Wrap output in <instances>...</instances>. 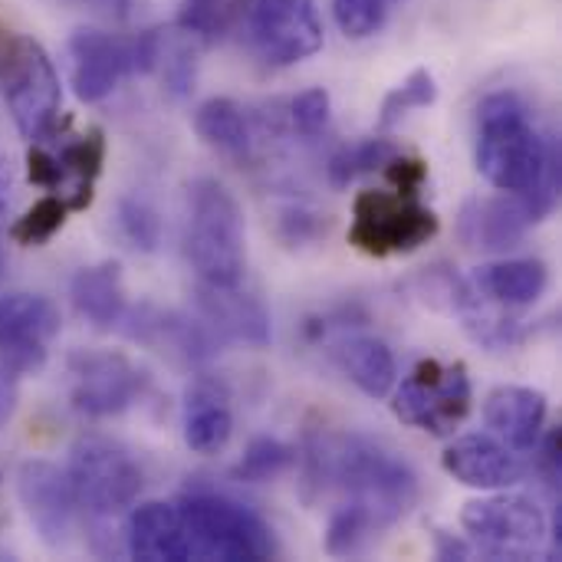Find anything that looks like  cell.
<instances>
[{
    "label": "cell",
    "mask_w": 562,
    "mask_h": 562,
    "mask_svg": "<svg viewBox=\"0 0 562 562\" xmlns=\"http://www.w3.org/2000/svg\"><path fill=\"white\" fill-rule=\"evenodd\" d=\"M155 69L165 72V82L175 95H188L194 89V49L188 43H171L161 33V49H158V63Z\"/></svg>",
    "instance_id": "36"
},
{
    "label": "cell",
    "mask_w": 562,
    "mask_h": 562,
    "mask_svg": "<svg viewBox=\"0 0 562 562\" xmlns=\"http://www.w3.org/2000/svg\"><path fill=\"white\" fill-rule=\"evenodd\" d=\"M20 40H23V36H16L13 30H7V26L0 23V79L10 72V66H13V59H16Z\"/></svg>",
    "instance_id": "41"
},
{
    "label": "cell",
    "mask_w": 562,
    "mask_h": 562,
    "mask_svg": "<svg viewBox=\"0 0 562 562\" xmlns=\"http://www.w3.org/2000/svg\"><path fill=\"white\" fill-rule=\"evenodd\" d=\"M435 557L438 560H471L474 547H471V540H461L454 533L435 530Z\"/></svg>",
    "instance_id": "40"
},
{
    "label": "cell",
    "mask_w": 562,
    "mask_h": 562,
    "mask_svg": "<svg viewBox=\"0 0 562 562\" xmlns=\"http://www.w3.org/2000/svg\"><path fill=\"white\" fill-rule=\"evenodd\" d=\"M530 227H533V217L517 194L474 198L464 204L461 221H458L461 240L471 250H484V254H507L520 247Z\"/></svg>",
    "instance_id": "16"
},
{
    "label": "cell",
    "mask_w": 562,
    "mask_h": 562,
    "mask_svg": "<svg viewBox=\"0 0 562 562\" xmlns=\"http://www.w3.org/2000/svg\"><path fill=\"white\" fill-rule=\"evenodd\" d=\"M0 82L16 132L30 142L49 138L59 125V105H63L59 72L49 53L36 40L23 36L10 72Z\"/></svg>",
    "instance_id": "9"
},
{
    "label": "cell",
    "mask_w": 562,
    "mask_h": 562,
    "mask_svg": "<svg viewBox=\"0 0 562 562\" xmlns=\"http://www.w3.org/2000/svg\"><path fill=\"white\" fill-rule=\"evenodd\" d=\"M550 283V270L537 257H514L481 267L471 277V290L477 300H491L507 310H527L533 306Z\"/></svg>",
    "instance_id": "21"
},
{
    "label": "cell",
    "mask_w": 562,
    "mask_h": 562,
    "mask_svg": "<svg viewBox=\"0 0 562 562\" xmlns=\"http://www.w3.org/2000/svg\"><path fill=\"white\" fill-rule=\"evenodd\" d=\"M441 468L474 491H510L527 477V464L494 435H464L445 448Z\"/></svg>",
    "instance_id": "15"
},
{
    "label": "cell",
    "mask_w": 562,
    "mask_h": 562,
    "mask_svg": "<svg viewBox=\"0 0 562 562\" xmlns=\"http://www.w3.org/2000/svg\"><path fill=\"white\" fill-rule=\"evenodd\" d=\"M66 477L72 484L76 504L95 517L112 520L125 514L142 494V468L119 441L105 435H86L72 445Z\"/></svg>",
    "instance_id": "5"
},
{
    "label": "cell",
    "mask_w": 562,
    "mask_h": 562,
    "mask_svg": "<svg viewBox=\"0 0 562 562\" xmlns=\"http://www.w3.org/2000/svg\"><path fill=\"white\" fill-rule=\"evenodd\" d=\"M16 497H20V507H23L26 520L33 524L36 537L49 550H59L69 543L79 504H76L66 471H59L56 464L40 461V458L23 461L16 468Z\"/></svg>",
    "instance_id": "14"
},
{
    "label": "cell",
    "mask_w": 562,
    "mask_h": 562,
    "mask_svg": "<svg viewBox=\"0 0 562 562\" xmlns=\"http://www.w3.org/2000/svg\"><path fill=\"white\" fill-rule=\"evenodd\" d=\"M56 161L63 168V178H72V188L63 194L69 211L72 214L86 211L92 204L95 178L102 175V165H105V135H102V128H89L76 142H66L63 151L56 155Z\"/></svg>",
    "instance_id": "25"
},
{
    "label": "cell",
    "mask_w": 562,
    "mask_h": 562,
    "mask_svg": "<svg viewBox=\"0 0 562 562\" xmlns=\"http://www.w3.org/2000/svg\"><path fill=\"white\" fill-rule=\"evenodd\" d=\"M244 0H181L178 30L194 40H221L240 16Z\"/></svg>",
    "instance_id": "31"
},
{
    "label": "cell",
    "mask_w": 562,
    "mask_h": 562,
    "mask_svg": "<svg viewBox=\"0 0 562 562\" xmlns=\"http://www.w3.org/2000/svg\"><path fill=\"white\" fill-rule=\"evenodd\" d=\"M0 484H3V471H0Z\"/></svg>",
    "instance_id": "44"
},
{
    "label": "cell",
    "mask_w": 562,
    "mask_h": 562,
    "mask_svg": "<svg viewBox=\"0 0 562 562\" xmlns=\"http://www.w3.org/2000/svg\"><path fill=\"white\" fill-rule=\"evenodd\" d=\"M26 178H30V184H36V188L56 191V188L63 184V168H59L56 155H49V151H43V148L33 145V148L26 151Z\"/></svg>",
    "instance_id": "38"
},
{
    "label": "cell",
    "mask_w": 562,
    "mask_h": 562,
    "mask_svg": "<svg viewBox=\"0 0 562 562\" xmlns=\"http://www.w3.org/2000/svg\"><path fill=\"white\" fill-rule=\"evenodd\" d=\"M188 260L207 286H240L247 270V227L237 198L214 178L191 184Z\"/></svg>",
    "instance_id": "3"
},
{
    "label": "cell",
    "mask_w": 562,
    "mask_h": 562,
    "mask_svg": "<svg viewBox=\"0 0 562 562\" xmlns=\"http://www.w3.org/2000/svg\"><path fill=\"white\" fill-rule=\"evenodd\" d=\"M306 484L342 494L379 530L395 527L418 504V474L385 441L369 435H323L306 448Z\"/></svg>",
    "instance_id": "2"
},
{
    "label": "cell",
    "mask_w": 562,
    "mask_h": 562,
    "mask_svg": "<svg viewBox=\"0 0 562 562\" xmlns=\"http://www.w3.org/2000/svg\"><path fill=\"white\" fill-rule=\"evenodd\" d=\"M69 300H72V310L89 326L119 329V323L128 310L122 267L115 260H102V263L76 270L69 280Z\"/></svg>",
    "instance_id": "22"
},
{
    "label": "cell",
    "mask_w": 562,
    "mask_h": 562,
    "mask_svg": "<svg viewBox=\"0 0 562 562\" xmlns=\"http://www.w3.org/2000/svg\"><path fill=\"white\" fill-rule=\"evenodd\" d=\"M69 214H72V211H69L66 198L46 194V198L33 201V204L13 221L10 240L20 244V247H43V244H49V240L63 231V224H66Z\"/></svg>",
    "instance_id": "30"
},
{
    "label": "cell",
    "mask_w": 562,
    "mask_h": 562,
    "mask_svg": "<svg viewBox=\"0 0 562 562\" xmlns=\"http://www.w3.org/2000/svg\"><path fill=\"white\" fill-rule=\"evenodd\" d=\"M296 461H300V451L293 445L263 435V438H254L244 448V454H240V461L234 468V477L244 481V484H267V481H277L286 471H293Z\"/></svg>",
    "instance_id": "26"
},
{
    "label": "cell",
    "mask_w": 562,
    "mask_h": 562,
    "mask_svg": "<svg viewBox=\"0 0 562 562\" xmlns=\"http://www.w3.org/2000/svg\"><path fill=\"white\" fill-rule=\"evenodd\" d=\"M194 132L198 138L214 148L217 155L224 158H250L254 155V119L247 115V109L227 95H214V99H204L198 109H194Z\"/></svg>",
    "instance_id": "23"
},
{
    "label": "cell",
    "mask_w": 562,
    "mask_h": 562,
    "mask_svg": "<svg viewBox=\"0 0 562 562\" xmlns=\"http://www.w3.org/2000/svg\"><path fill=\"white\" fill-rule=\"evenodd\" d=\"M125 553L142 562L188 560V533L178 504H138L125 520Z\"/></svg>",
    "instance_id": "20"
},
{
    "label": "cell",
    "mask_w": 562,
    "mask_h": 562,
    "mask_svg": "<svg viewBox=\"0 0 562 562\" xmlns=\"http://www.w3.org/2000/svg\"><path fill=\"white\" fill-rule=\"evenodd\" d=\"M333 359L346 379L369 398H385L395 389L398 366L392 349L375 336H342L333 349Z\"/></svg>",
    "instance_id": "24"
},
{
    "label": "cell",
    "mask_w": 562,
    "mask_h": 562,
    "mask_svg": "<svg viewBox=\"0 0 562 562\" xmlns=\"http://www.w3.org/2000/svg\"><path fill=\"white\" fill-rule=\"evenodd\" d=\"M319 231H326V221H319V214L313 211H286L283 221H280V234L286 244H303V240H313L319 237Z\"/></svg>",
    "instance_id": "39"
},
{
    "label": "cell",
    "mask_w": 562,
    "mask_h": 562,
    "mask_svg": "<svg viewBox=\"0 0 562 562\" xmlns=\"http://www.w3.org/2000/svg\"><path fill=\"white\" fill-rule=\"evenodd\" d=\"M471 402H474V389L464 362L445 366L438 359H425L395 389L392 412L398 422L418 431L448 438L471 415Z\"/></svg>",
    "instance_id": "7"
},
{
    "label": "cell",
    "mask_w": 562,
    "mask_h": 562,
    "mask_svg": "<svg viewBox=\"0 0 562 562\" xmlns=\"http://www.w3.org/2000/svg\"><path fill=\"white\" fill-rule=\"evenodd\" d=\"M441 221L418 194L402 191H359L352 207L349 244L369 257L412 254L438 234Z\"/></svg>",
    "instance_id": "6"
},
{
    "label": "cell",
    "mask_w": 562,
    "mask_h": 562,
    "mask_svg": "<svg viewBox=\"0 0 562 562\" xmlns=\"http://www.w3.org/2000/svg\"><path fill=\"white\" fill-rule=\"evenodd\" d=\"M477 171L504 194H517L533 224L560 201V145L547 138L517 92H491L477 105Z\"/></svg>",
    "instance_id": "1"
},
{
    "label": "cell",
    "mask_w": 562,
    "mask_h": 562,
    "mask_svg": "<svg viewBox=\"0 0 562 562\" xmlns=\"http://www.w3.org/2000/svg\"><path fill=\"white\" fill-rule=\"evenodd\" d=\"M115 224L125 244H132L142 254H155L161 244V217L155 207L142 198H122L115 207Z\"/></svg>",
    "instance_id": "33"
},
{
    "label": "cell",
    "mask_w": 562,
    "mask_h": 562,
    "mask_svg": "<svg viewBox=\"0 0 562 562\" xmlns=\"http://www.w3.org/2000/svg\"><path fill=\"white\" fill-rule=\"evenodd\" d=\"M547 395L530 385H501L484 402V425L510 451L527 454L540 445L547 428Z\"/></svg>",
    "instance_id": "17"
},
{
    "label": "cell",
    "mask_w": 562,
    "mask_h": 562,
    "mask_svg": "<svg viewBox=\"0 0 562 562\" xmlns=\"http://www.w3.org/2000/svg\"><path fill=\"white\" fill-rule=\"evenodd\" d=\"M250 40L270 66H296L323 49V20L313 0H254Z\"/></svg>",
    "instance_id": "11"
},
{
    "label": "cell",
    "mask_w": 562,
    "mask_h": 562,
    "mask_svg": "<svg viewBox=\"0 0 562 562\" xmlns=\"http://www.w3.org/2000/svg\"><path fill=\"white\" fill-rule=\"evenodd\" d=\"M438 102V79L431 69L418 66L412 69L385 99H382V109H379V128L389 132L395 128L408 112H418V109H431Z\"/></svg>",
    "instance_id": "29"
},
{
    "label": "cell",
    "mask_w": 562,
    "mask_h": 562,
    "mask_svg": "<svg viewBox=\"0 0 562 562\" xmlns=\"http://www.w3.org/2000/svg\"><path fill=\"white\" fill-rule=\"evenodd\" d=\"M59 310L40 293L0 296V366L16 379L40 372L49 356V342L59 336Z\"/></svg>",
    "instance_id": "12"
},
{
    "label": "cell",
    "mask_w": 562,
    "mask_h": 562,
    "mask_svg": "<svg viewBox=\"0 0 562 562\" xmlns=\"http://www.w3.org/2000/svg\"><path fill=\"white\" fill-rule=\"evenodd\" d=\"M392 155H398V145L385 135H372L356 145H342L329 158V181H333V188H349L356 178H362L375 168H385V161Z\"/></svg>",
    "instance_id": "28"
},
{
    "label": "cell",
    "mask_w": 562,
    "mask_h": 562,
    "mask_svg": "<svg viewBox=\"0 0 562 562\" xmlns=\"http://www.w3.org/2000/svg\"><path fill=\"white\" fill-rule=\"evenodd\" d=\"M333 16H336V26L342 30V36L369 40L385 26L389 7H385V0H333Z\"/></svg>",
    "instance_id": "34"
},
{
    "label": "cell",
    "mask_w": 562,
    "mask_h": 562,
    "mask_svg": "<svg viewBox=\"0 0 562 562\" xmlns=\"http://www.w3.org/2000/svg\"><path fill=\"white\" fill-rule=\"evenodd\" d=\"M13 408H16V389H13V375H10V372L0 366V428L10 422Z\"/></svg>",
    "instance_id": "42"
},
{
    "label": "cell",
    "mask_w": 562,
    "mask_h": 562,
    "mask_svg": "<svg viewBox=\"0 0 562 562\" xmlns=\"http://www.w3.org/2000/svg\"><path fill=\"white\" fill-rule=\"evenodd\" d=\"M461 527L474 550L491 560H530L547 540V514L530 497L491 491L464 504Z\"/></svg>",
    "instance_id": "8"
},
{
    "label": "cell",
    "mask_w": 562,
    "mask_h": 562,
    "mask_svg": "<svg viewBox=\"0 0 562 562\" xmlns=\"http://www.w3.org/2000/svg\"><path fill=\"white\" fill-rule=\"evenodd\" d=\"M178 510L188 533V560L260 562L277 557V540L263 517L227 494L191 491L178 501Z\"/></svg>",
    "instance_id": "4"
},
{
    "label": "cell",
    "mask_w": 562,
    "mask_h": 562,
    "mask_svg": "<svg viewBox=\"0 0 562 562\" xmlns=\"http://www.w3.org/2000/svg\"><path fill=\"white\" fill-rule=\"evenodd\" d=\"M3 267H7V257H3V244H0V273H3Z\"/></svg>",
    "instance_id": "43"
},
{
    "label": "cell",
    "mask_w": 562,
    "mask_h": 562,
    "mask_svg": "<svg viewBox=\"0 0 562 562\" xmlns=\"http://www.w3.org/2000/svg\"><path fill=\"white\" fill-rule=\"evenodd\" d=\"M385 175L395 184V191H402V194H422V184L428 178V165L422 158H408V155L398 151V155H392L385 161Z\"/></svg>",
    "instance_id": "37"
},
{
    "label": "cell",
    "mask_w": 562,
    "mask_h": 562,
    "mask_svg": "<svg viewBox=\"0 0 562 562\" xmlns=\"http://www.w3.org/2000/svg\"><path fill=\"white\" fill-rule=\"evenodd\" d=\"M145 372L122 352H72L69 356V405L82 418H115L145 395Z\"/></svg>",
    "instance_id": "10"
},
{
    "label": "cell",
    "mask_w": 562,
    "mask_h": 562,
    "mask_svg": "<svg viewBox=\"0 0 562 562\" xmlns=\"http://www.w3.org/2000/svg\"><path fill=\"white\" fill-rule=\"evenodd\" d=\"M181 435L194 454H221L234 438V412L231 392L221 379L201 375L191 382L181 412Z\"/></svg>",
    "instance_id": "19"
},
{
    "label": "cell",
    "mask_w": 562,
    "mask_h": 562,
    "mask_svg": "<svg viewBox=\"0 0 562 562\" xmlns=\"http://www.w3.org/2000/svg\"><path fill=\"white\" fill-rule=\"evenodd\" d=\"M329 112H333V99L323 86L303 89L300 95L290 99L286 105V119L290 128L303 138H316L326 125H329Z\"/></svg>",
    "instance_id": "35"
},
{
    "label": "cell",
    "mask_w": 562,
    "mask_h": 562,
    "mask_svg": "<svg viewBox=\"0 0 562 562\" xmlns=\"http://www.w3.org/2000/svg\"><path fill=\"white\" fill-rule=\"evenodd\" d=\"M198 316L217 333L221 342H244V346H267L270 342V313L240 286H198Z\"/></svg>",
    "instance_id": "18"
},
{
    "label": "cell",
    "mask_w": 562,
    "mask_h": 562,
    "mask_svg": "<svg viewBox=\"0 0 562 562\" xmlns=\"http://www.w3.org/2000/svg\"><path fill=\"white\" fill-rule=\"evenodd\" d=\"M412 293L425 303V306H431V310H445V313H468L474 303H477V296H474V290H471V280H464V277H458L454 270H448V267H428V270H422L412 283Z\"/></svg>",
    "instance_id": "27"
},
{
    "label": "cell",
    "mask_w": 562,
    "mask_h": 562,
    "mask_svg": "<svg viewBox=\"0 0 562 562\" xmlns=\"http://www.w3.org/2000/svg\"><path fill=\"white\" fill-rule=\"evenodd\" d=\"M69 53V82L79 102L109 99L122 79L135 72V36L105 33L95 26H82L66 43Z\"/></svg>",
    "instance_id": "13"
},
{
    "label": "cell",
    "mask_w": 562,
    "mask_h": 562,
    "mask_svg": "<svg viewBox=\"0 0 562 562\" xmlns=\"http://www.w3.org/2000/svg\"><path fill=\"white\" fill-rule=\"evenodd\" d=\"M382 530L352 504H339L326 527V553L329 557H359L372 547Z\"/></svg>",
    "instance_id": "32"
}]
</instances>
